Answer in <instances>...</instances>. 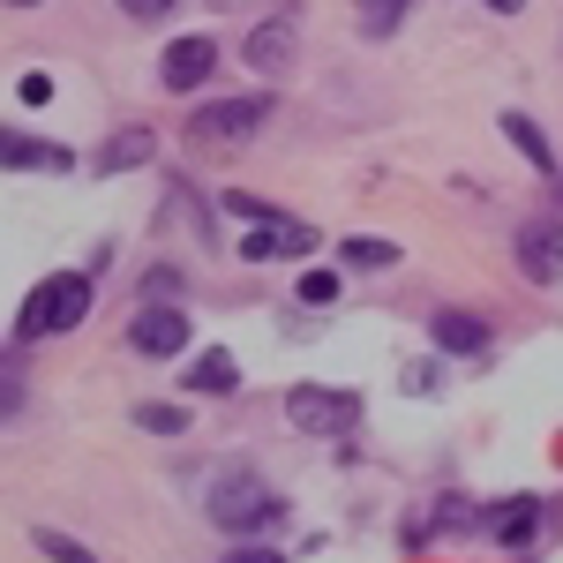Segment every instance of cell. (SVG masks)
Returning a JSON list of instances; mask_svg holds the SVG:
<instances>
[{
    "mask_svg": "<svg viewBox=\"0 0 563 563\" xmlns=\"http://www.w3.org/2000/svg\"><path fill=\"white\" fill-rule=\"evenodd\" d=\"M90 316V271H53L31 286V301H23V339H53V331H76Z\"/></svg>",
    "mask_w": 563,
    "mask_h": 563,
    "instance_id": "obj_1",
    "label": "cell"
},
{
    "mask_svg": "<svg viewBox=\"0 0 563 563\" xmlns=\"http://www.w3.org/2000/svg\"><path fill=\"white\" fill-rule=\"evenodd\" d=\"M263 121H271V98H263V90H249V98H218V106H203V113L188 121V143L233 151V143H249Z\"/></svg>",
    "mask_w": 563,
    "mask_h": 563,
    "instance_id": "obj_2",
    "label": "cell"
},
{
    "mask_svg": "<svg viewBox=\"0 0 563 563\" xmlns=\"http://www.w3.org/2000/svg\"><path fill=\"white\" fill-rule=\"evenodd\" d=\"M286 421L301 435H346L361 421V398L353 390H331V384H294L286 390Z\"/></svg>",
    "mask_w": 563,
    "mask_h": 563,
    "instance_id": "obj_3",
    "label": "cell"
},
{
    "mask_svg": "<svg viewBox=\"0 0 563 563\" xmlns=\"http://www.w3.org/2000/svg\"><path fill=\"white\" fill-rule=\"evenodd\" d=\"M211 519L225 526V533H263V526L286 519V504H278L263 481H218L211 488Z\"/></svg>",
    "mask_w": 563,
    "mask_h": 563,
    "instance_id": "obj_4",
    "label": "cell"
},
{
    "mask_svg": "<svg viewBox=\"0 0 563 563\" xmlns=\"http://www.w3.org/2000/svg\"><path fill=\"white\" fill-rule=\"evenodd\" d=\"M129 346L143 353V361H174V353H188V316L166 301H143L129 323Z\"/></svg>",
    "mask_w": 563,
    "mask_h": 563,
    "instance_id": "obj_5",
    "label": "cell"
},
{
    "mask_svg": "<svg viewBox=\"0 0 563 563\" xmlns=\"http://www.w3.org/2000/svg\"><path fill=\"white\" fill-rule=\"evenodd\" d=\"M519 271L533 286H556L563 278V218H533L519 225Z\"/></svg>",
    "mask_w": 563,
    "mask_h": 563,
    "instance_id": "obj_6",
    "label": "cell"
},
{
    "mask_svg": "<svg viewBox=\"0 0 563 563\" xmlns=\"http://www.w3.org/2000/svg\"><path fill=\"white\" fill-rule=\"evenodd\" d=\"M211 68H218V45L211 38H174V45H166V60H158V84H166V90H196V84H211Z\"/></svg>",
    "mask_w": 563,
    "mask_h": 563,
    "instance_id": "obj_7",
    "label": "cell"
},
{
    "mask_svg": "<svg viewBox=\"0 0 563 563\" xmlns=\"http://www.w3.org/2000/svg\"><path fill=\"white\" fill-rule=\"evenodd\" d=\"M294 15H278V23H256V31H249V45H241V60H249V68H256V76H286V68H294Z\"/></svg>",
    "mask_w": 563,
    "mask_h": 563,
    "instance_id": "obj_8",
    "label": "cell"
},
{
    "mask_svg": "<svg viewBox=\"0 0 563 563\" xmlns=\"http://www.w3.org/2000/svg\"><path fill=\"white\" fill-rule=\"evenodd\" d=\"M316 249V233H308L301 218H278V225H256V233H241V263H271V256H308Z\"/></svg>",
    "mask_w": 563,
    "mask_h": 563,
    "instance_id": "obj_9",
    "label": "cell"
},
{
    "mask_svg": "<svg viewBox=\"0 0 563 563\" xmlns=\"http://www.w3.org/2000/svg\"><path fill=\"white\" fill-rule=\"evenodd\" d=\"M481 526H488V541H496V549H526V541L541 533V504H533V496H504Z\"/></svg>",
    "mask_w": 563,
    "mask_h": 563,
    "instance_id": "obj_10",
    "label": "cell"
},
{
    "mask_svg": "<svg viewBox=\"0 0 563 563\" xmlns=\"http://www.w3.org/2000/svg\"><path fill=\"white\" fill-rule=\"evenodd\" d=\"M151 151H158V135L151 129H121V135H106L98 143V180H113V174H135V166H151Z\"/></svg>",
    "mask_w": 563,
    "mask_h": 563,
    "instance_id": "obj_11",
    "label": "cell"
},
{
    "mask_svg": "<svg viewBox=\"0 0 563 563\" xmlns=\"http://www.w3.org/2000/svg\"><path fill=\"white\" fill-rule=\"evenodd\" d=\"M0 158H8V174H68V166H76V151H60V143H31L23 129H8Z\"/></svg>",
    "mask_w": 563,
    "mask_h": 563,
    "instance_id": "obj_12",
    "label": "cell"
},
{
    "mask_svg": "<svg viewBox=\"0 0 563 563\" xmlns=\"http://www.w3.org/2000/svg\"><path fill=\"white\" fill-rule=\"evenodd\" d=\"M429 339L443 353H459V361H466V353H488V323L466 316V308H435V316H429Z\"/></svg>",
    "mask_w": 563,
    "mask_h": 563,
    "instance_id": "obj_13",
    "label": "cell"
},
{
    "mask_svg": "<svg viewBox=\"0 0 563 563\" xmlns=\"http://www.w3.org/2000/svg\"><path fill=\"white\" fill-rule=\"evenodd\" d=\"M188 390H203V398H225V390H241V361H233L225 346L196 353V361H188Z\"/></svg>",
    "mask_w": 563,
    "mask_h": 563,
    "instance_id": "obj_14",
    "label": "cell"
},
{
    "mask_svg": "<svg viewBox=\"0 0 563 563\" xmlns=\"http://www.w3.org/2000/svg\"><path fill=\"white\" fill-rule=\"evenodd\" d=\"M504 143H511V151H526V166H533V174H556V151H549V135L533 129L526 113H504Z\"/></svg>",
    "mask_w": 563,
    "mask_h": 563,
    "instance_id": "obj_15",
    "label": "cell"
},
{
    "mask_svg": "<svg viewBox=\"0 0 563 563\" xmlns=\"http://www.w3.org/2000/svg\"><path fill=\"white\" fill-rule=\"evenodd\" d=\"M406 8H413V0H353V23H361V38H390Z\"/></svg>",
    "mask_w": 563,
    "mask_h": 563,
    "instance_id": "obj_16",
    "label": "cell"
},
{
    "mask_svg": "<svg viewBox=\"0 0 563 563\" xmlns=\"http://www.w3.org/2000/svg\"><path fill=\"white\" fill-rule=\"evenodd\" d=\"M339 249H346V263H361V271H390V263H398V241H384V233H353Z\"/></svg>",
    "mask_w": 563,
    "mask_h": 563,
    "instance_id": "obj_17",
    "label": "cell"
},
{
    "mask_svg": "<svg viewBox=\"0 0 563 563\" xmlns=\"http://www.w3.org/2000/svg\"><path fill=\"white\" fill-rule=\"evenodd\" d=\"M294 301H301V308H331V301H339V278H331V271H308L301 286H294Z\"/></svg>",
    "mask_w": 563,
    "mask_h": 563,
    "instance_id": "obj_18",
    "label": "cell"
},
{
    "mask_svg": "<svg viewBox=\"0 0 563 563\" xmlns=\"http://www.w3.org/2000/svg\"><path fill=\"white\" fill-rule=\"evenodd\" d=\"M38 556H45V563H98L84 541H68V533H38Z\"/></svg>",
    "mask_w": 563,
    "mask_h": 563,
    "instance_id": "obj_19",
    "label": "cell"
},
{
    "mask_svg": "<svg viewBox=\"0 0 563 563\" xmlns=\"http://www.w3.org/2000/svg\"><path fill=\"white\" fill-rule=\"evenodd\" d=\"M135 421H143L151 435H180V429H188V413H180V406H135Z\"/></svg>",
    "mask_w": 563,
    "mask_h": 563,
    "instance_id": "obj_20",
    "label": "cell"
},
{
    "mask_svg": "<svg viewBox=\"0 0 563 563\" xmlns=\"http://www.w3.org/2000/svg\"><path fill=\"white\" fill-rule=\"evenodd\" d=\"M481 511L474 504H466V496H443V504H435V526H443V533H459V526H474Z\"/></svg>",
    "mask_w": 563,
    "mask_h": 563,
    "instance_id": "obj_21",
    "label": "cell"
},
{
    "mask_svg": "<svg viewBox=\"0 0 563 563\" xmlns=\"http://www.w3.org/2000/svg\"><path fill=\"white\" fill-rule=\"evenodd\" d=\"M218 563H286L278 549H263V541H241V549H225Z\"/></svg>",
    "mask_w": 563,
    "mask_h": 563,
    "instance_id": "obj_22",
    "label": "cell"
},
{
    "mask_svg": "<svg viewBox=\"0 0 563 563\" xmlns=\"http://www.w3.org/2000/svg\"><path fill=\"white\" fill-rule=\"evenodd\" d=\"M15 98H23V106H53V76H23Z\"/></svg>",
    "mask_w": 563,
    "mask_h": 563,
    "instance_id": "obj_23",
    "label": "cell"
},
{
    "mask_svg": "<svg viewBox=\"0 0 563 563\" xmlns=\"http://www.w3.org/2000/svg\"><path fill=\"white\" fill-rule=\"evenodd\" d=\"M166 294H180V271H151L143 278V301H166Z\"/></svg>",
    "mask_w": 563,
    "mask_h": 563,
    "instance_id": "obj_24",
    "label": "cell"
},
{
    "mask_svg": "<svg viewBox=\"0 0 563 563\" xmlns=\"http://www.w3.org/2000/svg\"><path fill=\"white\" fill-rule=\"evenodd\" d=\"M180 0H121V15H135V23H151V15H174Z\"/></svg>",
    "mask_w": 563,
    "mask_h": 563,
    "instance_id": "obj_25",
    "label": "cell"
},
{
    "mask_svg": "<svg viewBox=\"0 0 563 563\" xmlns=\"http://www.w3.org/2000/svg\"><path fill=\"white\" fill-rule=\"evenodd\" d=\"M488 8H496V15H519V8H526V0H488Z\"/></svg>",
    "mask_w": 563,
    "mask_h": 563,
    "instance_id": "obj_26",
    "label": "cell"
},
{
    "mask_svg": "<svg viewBox=\"0 0 563 563\" xmlns=\"http://www.w3.org/2000/svg\"><path fill=\"white\" fill-rule=\"evenodd\" d=\"M15 8H38V0H15Z\"/></svg>",
    "mask_w": 563,
    "mask_h": 563,
    "instance_id": "obj_27",
    "label": "cell"
}]
</instances>
